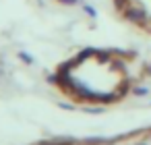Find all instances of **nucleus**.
<instances>
[{
  "instance_id": "1",
  "label": "nucleus",
  "mask_w": 151,
  "mask_h": 145,
  "mask_svg": "<svg viewBox=\"0 0 151 145\" xmlns=\"http://www.w3.org/2000/svg\"><path fill=\"white\" fill-rule=\"evenodd\" d=\"M62 2H66V4H75V2H79V0H62Z\"/></svg>"
}]
</instances>
